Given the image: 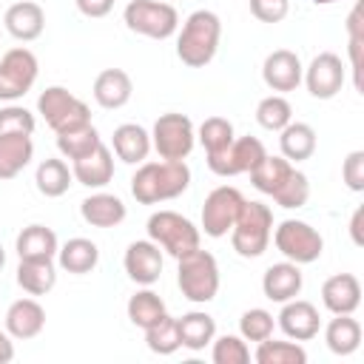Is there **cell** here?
<instances>
[{"label":"cell","mask_w":364,"mask_h":364,"mask_svg":"<svg viewBox=\"0 0 364 364\" xmlns=\"http://www.w3.org/2000/svg\"><path fill=\"white\" fill-rule=\"evenodd\" d=\"M122 264H125V273H128L131 282H136V284H142V287H151V284L159 282V276H162V250H159V245H154L151 239L131 242V245L125 247Z\"/></svg>","instance_id":"9a60e30c"},{"label":"cell","mask_w":364,"mask_h":364,"mask_svg":"<svg viewBox=\"0 0 364 364\" xmlns=\"http://www.w3.org/2000/svg\"><path fill=\"white\" fill-rule=\"evenodd\" d=\"M74 3H77L80 14H85L91 20H100V17L111 14V9H114V0H74Z\"/></svg>","instance_id":"7dc6e473"},{"label":"cell","mask_w":364,"mask_h":364,"mask_svg":"<svg viewBox=\"0 0 364 364\" xmlns=\"http://www.w3.org/2000/svg\"><path fill=\"white\" fill-rule=\"evenodd\" d=\"M80 213L91 228H117L125 219V202L114 193H91L80 202Z\"/></svg>","instance_id":"cb8c5ba5"},{"label":"cell","mask_w":364,"mask_h":364,"mask_svg":"<svg viewBox=\"0 0 364 364\" xmlns=\"http://www.w3.org/2000/svg\"><path fill=\"white\" fill-rule=\"evenodd\" d=\"M193 142H196V131L191 117L168 111V114H159V119L154 122L151 148L162 159H185L193 151Z\"/></svg>","instance_id":"9c48e42d"},{"label":"cell","mask_w":364,"mask_h":364,"mask_svg":"<svg viewBox=\"0 0 364 364\" xmlns=\"http://www.w3.org/2000/svg\"><path fill=\"white\" fill-rule=\"evenodd\" d=\"M114 154L125 165H142L151 154V134L136 122H122L114 128Z\"/></svg>","instance_id":"7402d4cb"},{"label":"cell","mask_w":364,"mask_h":364,"mask_svg":"<svg viewBox=\"0 0 364 364\" xmlns=\"http://www.w3.org/2000/svg\"><path fill=\"white\" fill-rule=\"evenodd\" d=\"M71 179H74V173H71V168L63 162V159H43L40 165H37V173H34V182H37V191L43 193V196H48V199H57V196H63L68 188H71Z\"/></svg>","instance_id":"1f68e13d"},{"label":"cell","mask_w":364,"mask_h":364,"mask_svg":"<svg viewBox=\"0 0 364 364\" xmlns=\"http://www.w3.org/2000/svg\"><path fill=\"white\" fill-rule=\"evenodd\" d=\"M145 230H148V239L154 245H159V250L173 256V259L196 250L199 239H202L199 228L188 216H182L176 210H156V213H151Z\"/></svg>","instance_id":"5b68a950"},{"label":"cell","mask_w":364,"mask_h":364,"mask_svg":"<svg viewBox=\"0 0 364 364\" xmlns=\"http://www.w3.org/2000/svg\"><path fill=\"white\" fill-rule=\"evenodd\" d=\"M267 156L262 139L256 136H233V142L216 154H208V168L216 176H236L250 173L262 159Z\"/></svg>","instance_id":"7c38bea8"},{"label":"cell","mask_w":364,"mask_h":364,"mask_svg":"<svg viewBox=\"0 0 364 364\" xmlns=\"http://www.w3.org/2000/svg\"><path fill=\"white\" fill-rule=\"evenodd\" d=\"M176 284L193 304H208L219 293V264L213 253L196 247L176 259Z\"/></svg>","instance_id":"277c9868"},{"label":"cell","mask_w":364,"mask_h":364,"mask_svg":"<svg viewBox=\"0 0 364 364\" xmlns=\"http://www.w3.org/2000/svg\"><path fill=\"white\" fill-rule=\"evenodd\" d=\"M301 284H304V279H301L299 264L287 262V259L279 262V264H270L262 276V293H264V299H270L276 304H284V301L296 299L301 293Z\"/></svg>","instance_id":"ac0fdd59"},{"label":"cell","mask_w":364,"mask_h":364,"mask_svg":"<svg viewBox=\"0 0 364 364\" xmlns=\"http://www.w3.org/2000/svg\"><path fill=\"white\" fill-rule=\"evenodd\" d=\"M37 111L54 134H63V131L91 122V108L63 85H48L37 97Z\"/></svg>","instance_id":"52a82bcc"},{"label":"cell","mask_w":364,"mask_h":364,"mask_svg":"<svg viewBox=\"0 0 364 364\" xmlns=\"http://www.w3.org/2000/svg\"><path fill=\"white\" fill-rule=\"evenodd\" d=\"M310 3H316V6H327V3H336V0H310Z\"/></svg>","instance_id":"f907efd6"},{"label":"cell","mask_w":364,"mask_h":364,"mask_svg":"<svg viewBox=\"0 0 364 364\" xmlns=\"http://www.w3.org/2000/svg\"><path fill=\"white\" fill-rule=\"evenodd\" d=\"M344 80H347V68H344L341 57L333 51L316 54L301 74V82L307 85L310 97H316V100H333L341 91Z\"/></svg>","instance_id":"4fadbf2b"},{"label":"cell","mask_w":364,"mask_h":364,"mask_svg":"<svg viewBox=\"0 0 364 364\" xmlns=\"http://www.w3.org/2000/svg\"><path fill=\"white\" fill-rule=\"evenodd\" d=\"M210 344H213L210 347L213 364H247L250 361V347H247V341L242 336L225 333V336L213 338Z\"/></svg>","instance_id":"b9f144b4"},{"label":"cell","mask_w":364,"mask_h":364,"mask_svg":"<svg viewBox=\"0 0 364 364\" xmlns=\"http://www.w3.org/2000/svg\"><path fill=\"white\" fill-rule=\"evenodd\" d=\"M222 37V20L219 14L208 9H196L193 14L185 17L179 34H176V57L188 68H202L216 57Z\"/></svg>","instance_id":"7a4b0ae2"},{"label":"cell","mask_w":364,"mask_h":364,"mask_svg":"<svg viewBox=\"0 0 364 364\" xmlns=\"http://www.w3.org/2000/svg\"><path fill=\"white\" fill-rule=\"evenodd\" d=\"M128 318H131V324H136V327H142V330H148L151 324H156L168 310H165V301L159 299V293H154V290H136L131 299H128Z\"/></svg>","instance_id":"836d02e7"},{"label":"cell","mask_w":364,"mask_h":364,"mask_svg":"<svg viewBox=\"0 0 364 364\" xmlns=\"http://www.w3.org/2000/svg\"><path fill=\"white\" fill-rule=\"evenodd\" d=\"M71 173H74V179H77L80 185H85V188H105V185L111 182V176H114V156H111V151L100 142L91 154L74 159Z\"/></svg>","instance_id":"603a6c76"},{"label":"cell","mask_w":364,"mask_h":364,"mask_svg":"<svg viewBox=\"0 0 364 364\" xmlns=\"http://www.w3.org/2000/svg\"><path fill=\"white\" fill-rule=\"evenodd\" d=\"M34 114L17 102H9L0 108V136L3 134H23V136H31L34 134Z\"/></svg>","instance_id":"ee69618b"},{"label":"cell","mask_w":364,"mask_h":364,"mask_svg":"<svg viewBox=\"0 0 364 364\" xmlns=\"http://www.w3.org/2000/svg\"><path fill=\"white\" fill-rule=\"evenodd\" d=\"M324 341L330 353L336 355H353L361 347V324L353 318V313H341L327 321L324 327Z\"/></svg>","instance_id":"f546056e"},{"label":"cell","mask_w":364,"mask_h":364,"mask_svg":"<svg viewBox=\"0 0 364 364\" xmlns=\"http://www.w3.org/2000/svg\"><path fill=\"white\" fill-rule=\"evenodd\" d=\"M273 245L276 250L287 259V262H296V264H313L321 250H324V239L321 233L301 222V219H284L276 230H273Z\"/></svg>","instance_id":"ba28073f"},{"label":"cell","mask_w":364,"mask_h":364,"mask_svg":"<svg viewBox=\"0 0 364 364\" xmlns=\"http://www.w3.org/2000/svg\"><path fill=\"white\" fill-rule=\"evenodd\" d=\"M253 358L259 364H304L307 361V350L299 341H276V338H264L256 344Z\"/></svg>","instance_id":"e575fe53"},{"label":"cell","mask_w":364,"mask_h":364,"mask_svg":"<svg viewBox=\"0 0 364 364\" xmlns=\"http://www.w3.org/2000/svg\"><path fill=\"white\" fill-rule=\"evenodd\" d=\"M122 20L134 34L151 40H168L179 28V14L168 0H128Z\"/></svg>","instance_id":"8992f818"},{"label":"cell","mask_w":364,"mask_h":364,"mask_svg":"<svg viewBox=\"0 0 364 364\" xmlns=\"http://www.w3.org/2000/svg\"><path fill=\"white\" fill-rule=\"evenodd\" d=\"M301 74H304V65H301L299 54L290 51V48H276L262 63V80H264V85L270 91H279V94L296 91L301 85Z\"/></svg>","instance_id":"5bb4252c"},{"label":"cell","mask_w":364,"mask_h":364,"mask_svg":"<svg viewBox=\"0 0 364 364\" xmlns=\"http://www.w3.org/2000/svg\"><path fill=\"white\" fill-rule=\"evenodd\" d=\"M273 327H276V318L264 307H250L239 318V336L245 341H256L259 344V341H264V338L273 336Z\"/></svg>","instance_id":"ab89813d"},{"label":"cell","mask_w":364,"mask_h":364,"mask_svg":"<svg viewBox=\"0 0 364 364\" xmlns=\"http://www.w3.org/2000/svg\"><path fill=\"white\" fill-rule=\"evenodd\" d=\"M341 179L350 191L361 193L364 191V151H350L344 165H341Z\"/></svg>","instance_id":"bcb514c9"},{"label":"cell","mask_w":364,"mask_h":364,"mask_svg":"<svg viewBox=\"0 0 364 364\" xmlns=\"http://www.w3.org/2000/svg\"><path fill=\"white\" fill-rule=\"evenodd\" d=\"M361 6H353V11L347 14V34H350V68H353V85L355 91H361V46H364V37H361Z\"/></svg>","instance_id":"7bdbcfd3"},{"label":"cell","mask_w":364,"mask_h":364,"mask_svg":"<svg viewBox=\"0 0 364 364\" xmlns=\"http://www.w3.org/2000/svg\"><path fill=\"white\" fill-rule=\"evenodd\" d=\"M145 344H148V350L156 353V355H171V353H176V350L182 347V344H179L176 318L165 313L156 324H151V327L145 330Z\"/></svg>","instance_id":"8d00e7d4"},{"label":"cell","mask_w":364,"mask_h":364,"mask_svg":"<svg viewBox=\"0 0 364 364\" xmlns=\"http://www.w3.org/2000/svg\"><path fill=\"white\" fill-rule=\"evenodd\" d=\"M279 330L293 338V341H310L318 336L321 330V318H318V307L304 301V299H290L282 304V313L276 316Z\"/></svg>","instance_id":"2e32d148"},{"label":"cell","mask_w":364,"mask_h":364,"mask_svg":"<svg viewBox=\"0 0 364 364\" xmlns=\"http://www.w3.org/2000/svg\"><path fill=\"white\" fill-rule=\"evenodd\" d=\"M250 14L259 23H282L290 14V0H250Z\"/></svg>","instance_id":"f6af8a7d"},{"label":"cell","mask_w":364,"mask_h":364,"mask_svg":"<svg viewBox=\"0 0 364 364\" xmlns=\"http://www.w3.org/2000/svg\"><path fill=\"white\" fill-rule=\"evenodd\" d=\"M321 304L333 313H355L361 304V282L353 273H336L321 284Z\"/></svg>","instance_id":"d6986e66"},{"label":"cell","mask_w":364,"mask_h":364,"mask_svg":"<svg viewBox=\"0 0 364 364\" xmlns=\"http://www.w3.org/2000/svg\"><path fill=\"white\" fill-rule=\"evenodd\" d=\"M242 205H245V196H242L239 188H233V185L213 188L205 196V205H202V230H205V236H210V239L228 236L239 210H242Z\"/></svg>","instance_id":"8fae6325"},{"label":"cell","mask_w":364,"mask_h":364,"mask_svg":"<svg viewBox=\"0 0 364 364\" xmlns=\"http://www.w3.org/2000/svg\"><path fill=\"white\" fill-rule=\"evenodd\" d=\"M290 171H293V162H287L284 156H264L253 171H250V182H253V188L259 191V193H267V196H273L282 185H284V179L290 176Z\"/></svg>","instance_id":"d6a6232c"},{"label":"cell","mask_w":364,"mask_h":364,"mask_svg":"<svg viewBox=\"0 0 364 364\" xmlns=\"http://www.w3.org/2000/svg\"><path fill=\"white\" fill-rule=\"evenodd\" d=\"M3 26H6V31H9L14 40L31 43V40H37V37L43 34V28H46V11H43L37 3H31V0H20V3H14V6L6 9Z\"/></svg>","instance_id":"ffe728a7"},{"label":"cell","mask_w":364,"mask_h":364,"mask_svg":"<svg viewBox=\"0 0 364 364\" xmlns=\"http://www.w3.org/2000/svg\"><path fill=\"white\" fill-rule=\"evenodd\" d=\"M57 262L65 273H74V276H82V273H91L100 262V247L91 242V239H82V236H74L68 239L65 245H60L57 250Z\"/></svg>","instance_id":"4316f807"},{"label":"cell","mask_w":364,"mask_h":364,"mask_svg":"<svg viewBox=\"0 0 364 364\" xmlns=\"http://www.w3.org/2000/svg\"><path fill=\"white\" fill-rule=\"evenodd\" d=\"M176 330H179V344L193 353L205 350L216 338V321L205 310H191L182 318H176Z\"/></svg>","instance_id":"d4e9b609"},{"label":"cell","mask_w":364,"mask_h":364,"mask_svg":"<svg viewBox=\"0 0 364 364\" xmlns=\"http://www.w3.org/2000/svg\"><path fill=\"white\" fill-rule=\"evenodd\" d=\"M34 156L31 136L23 134H3L0 136V179H14Z\"/></svg>","instance_id":"4dcf8cb0"},{"label":"cell","mask_w":364,"mask_h":364,"mask_svg":"<svg viewBox=\"0 0 364 364\" xmlns=\"http://www.w3.org/2000/svg\"><path fill=\"white\" fill-rule=\"evenodd\" d=\"M3 264H6V250L0 247V267H3Z\"/></svg>","instance_id":"816d5d0a"},{"label":"cell","mask_w":364,"mask_h":364,"mask_svg":"<svg viewBox=\"0 0 364 364\" xmlns=\"http://www.w3.org/2000/svg\"><path fill=\"white\" fill-rule=\"evenodd\" d=\"M361 219H364V208H355L353 210V219H350V236H353V245H364V236H361Z\"/></svg>","instance_id":"c3c4849f"},{"label":"cell","mask_w":364,"mask_h":364,"mask_svg":"<svg viewBox=\"0 0 364 364\" xmlns=\"http://www.w3.org/2000/svg\"><path fill=\"white\" fill-rule=\"evenodd\" d=\"M14 250H17L20 259H54L57 250H60V242H57V233L51 228L28 225L17 233Z\"/></svg>","instance_id":"484cf974"},{"label":"cell","mask_w":364,"mask_h":364,"mask_svg":"<svg viewBox=\"0 0 364 364\" xmlns=\"http://www.w3.org/2000/svg\"><path fill=\"white\" fill-rule=\"evenodd\" d=\"M37 57L28 48H9L0 60V102H17L37 80Z\"/></svg>","instance_id":"30bf717a"},{"label":"cell","mask_w":364,"mask_h":364,"mask_svg":"<svg viewBox=\"0 0 364 364\" xmlns=\"http://www.w3.org/2000/svg\"><path fill=\"white\" fill-rule=\"evenodd\" d=\"M279 148L287 162H304L316 154V131L307 122H287L279 131Z\"/></svg>","instance_id":"83f0119b"},{"label":"cell","mask_w":364,"mask_h":364,"mask_svg":"<svg viewBox=\"0 0 364 364\" xmlns=\"http://www.w3.org/2000/svg\"><path fill=\"white\" fill-rule=\"evenodd\" d=\"M131 94H134V82H131V74L122 68H105L94 80V100L105 111H117L128 105Z\"/></svg>","instance_id":"44dd1931"},{"label":"cell","mask_w":364,"mask_h":364,"mask_svg":"<svg viewBox=\"0 0 364 364\" xmlns=\"http://www.w3.org/2000/svg\"><path fill=\"white\" fill-rule=\"evenodd\" d=\"M256 122L264 131H282L287 122H293V105L282 94H270L256 105Z\"/></svg>","instance_id":"74e56055"},{"label":"cell","mask_w":364,"mask_h":364,"mask_svg":"<svg viewBox=\"0 0 364 364\" xmlns=\"http://www.w3.org/2000/svg\"><path fill=\"white\" fill-rule=\"evenodd\" d=\"M168 3H171V0H168Z\"/></svg>","instance_id":"f5cc1de1"},{"label":"cell","mask_w":364,"mask_h":364,"mask_svg":"<svg viewBox=\"0 0 364 364\" xmlns=\"http://www.w3.org/2000/svg\"><path fill=\"white\" fill-rule=\"evenodd\" d=\"M273 199H276L279 208H287V210H293V208H304L307 199H310V179H307L301 171L293 168L290 176L284 179V185L273 193Z\"/></svg>","instance_id":"60d3db41"},{"label":"cell","mask_w":364,"mask_h":364,"mask_svg":"<svg viewBox=\"0 0 364 364\" xmlns=\"http://www.w3.org/2000/svg\"><path fill=\"white\" fill-rule=\"evenodd\" d=\"M191 185V168L185 159H162V162H142L131 176V193L139 205H156L176 199Z\"/></svg>","instance_id":"6da1fadb"},{"label":"cell","mask_w":364,"mask_h":364,"mask_svg":"<svg viewBox=\"0 0 364 364\" xmlns=\"http://www.w3.org/2000/svg\"><path fill=\"white\" fill-rule=\"evenodd\" d=\"M273 236V210L264 202L245 199L233 228H230V245L242 259H259Z\"/></svg>","instance_id":"3957f363"},{"label":"cell","mask_w":364,"mask_h":364,"mask_svg":"<svg viewBox=\"0 0 364 364\" xmlns=\"http://www.w3.org/2000/svg\"><path fill=\"white\" fill-rule=\"evenodd\" d=\"M6 333L17 341H28L37 338L46 327V310L37 299H17L9 304L6 310Z\"/></svg>","instance_id":"e0dca14e"},{"label":"cell","mask_w":364,"mask_h":364,"mask_svg":"<svg viewBox=\"0 0 364 364\" xmlns=\"http://www.w3.org/2000/svg\"><path fill=\"white\" fill-rule=\"evenodd\" d=\"M196 139L202 142L205 154H216V151H222V148H228V145L233 142V125H230V119H225V117H208V119L199 125Z\"/></svg>","instance_id":"f35d334b"},{"label":"cell","mask_w":364,"mask_h":364,"mask_svg":"<svg viewBox=\"0 0 364 364\" xmlns=\"http://www.w3.org/2000/svg\"><path fill=\"white\" fill-rule=\"evenodd\" d=\"M100 142H102V139H100V134H97V128H94L91 122L57 134V151H60L65 159H71V162L80 159V156H85V154H91Z\"/></svg>","instance_id":"d590c367"},{"label":"cell","mask_w":364,"mask_h":364,"mask_svg":"<svg viewBox=\"0 0 364 364\" xmlns=\"http://www.w3.org/2000/svg\"><path fill=\"white\" fill-rule=\"evenodd\" d=\"M14 358V341L6 330H0V364H9Z\"/></svg>","instance_id":"681fc988"},{"label":"cell","mask_w":364,"mask_h":364,"mask_svg":"<svg viewBox=\"0 0 364 364\" xmlns=\"http://www.w3.org/2000/svg\"><path fill=\"white\" fill-rule=\"evenodd\" d=\"M17 284L28 296H46L57 284L54 259H20V264H17Z\"/></svg>","instance_id":"f1b7e54d"}]
</instances>
